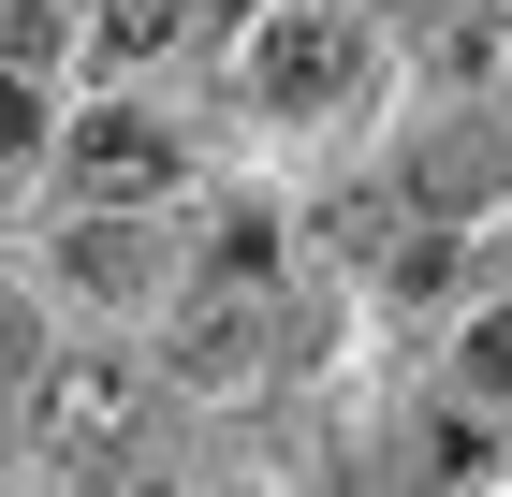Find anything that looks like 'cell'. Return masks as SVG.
<instances>
[{
	"mask_svg": "<svg viewBox=\"0 0 512 497\" xmlns=\"http://www.w3.org/2000/svg\"><path fill=\"white\" fill-rule=\"evenodd\" d=\"M176 15H191V0H88V30L118 44V59H147V44L176 30Z\"/></svg>",
	"mask_w": 512,
	"mask_h": 497,
	"instance_id": "cell-5",
	"label": "cell"
},
{
	"mask_svg": "<svg viewBox=\"0 0 512 497\" xmlns=\"http://www.w3.org/2000/svg\"><path fill=\"white\" fill-rule=\"evenodd\" d=\"M44 454L59 468H118L132 454V424H147V381H132V366H44Z\"/></svg>",
	"mask_w": 512,
	"mask_h": 497,
	"instance_id": "cell-2",
	"label": "cell"
},
{
	"mask_svg": "<svg viewBox=\"0 0 512 497\" xmlns=\"http://www.w3.org/2000/svg\"><path fill=\"white\" fill-rule=\"evenodd\" d=\"M337 88H352V30H337V15H308V0H293V15H264V30H249V103L322 117Z\"/></svg>",
	"mask_w": 512,
	"mask_h": 497,
	"instance_id": "cell-3",
	"label": "cell"
},
{
	"mask_svg": "<svg viewBox=\"0 0 512 497\" xmlns=\"http://www.w3.org/2000/svg\"><path fill=\"white\" fill-rule=\"evenodd\" d=\"M264 351H278V293H264V264H220L191 307H176V381H191V395L264 381Z\"/></svg>",
	"mask_w": 512,
	"mask_h": 497,
	"instance_id": "cell-1",
	"label": "cell"
},
{
	"mask_svg": "<svg viewBox=\"0 0 512 497\" xmlns=\"http://www.w3.org/2000/svg\"><path fill=\"white\" fill-rule=\"evenodd\" d=\"M0 366H30V322H15V307H0Z\"/></svg>",
	"mask_w": 512,
	"mask_h": 497,
	"instance_id": "cell-8",
	"label": "cell"
},
{
	"mask_svg": "<svg viewBox=\"0 0 512 497\" xmlns=\"http://www.w3.org/2000/svg\"><path fill=\"white\" fill-rule=\"evenodd\" d=\"M469 381H483V395H512V307H498V322L469 337Z\"/></svg>",
	"mask_w": 512,
	"mask_h": 497,
	"instance_id": "cell-6",
	"label": "cell"
},
{
	"mask_svg": "<svg viewBox=\"0 0 512 497\" xmlns=\"http://www.w3.org/2000/svg\"><path fill=\"white\" fill-rule=\"evenodd\" d=\"M88 497H176V483H147V468H103V483H88Z\"/></svg>",
	"mask_w": 512,
	"mask_h": 497,
	"instance_id": "cell-7",
	"label": "cell"
},
{
	"mask_svg": "<svg viewBox=\"0 0 512 497\" xmlns=\"http://www.w3.org/2000/svg\"><path fill=\"white\" fill-rule=\"evenodd\" d=\"M161 176H176V147H161L132 103H103V117H74V191L88 205H147Z\"/></svg>",
	"mask_w": 512,
	"mask_h": 497,
	"instance_id": "cell-4",
	"label": "cell"
}]
</instances>
